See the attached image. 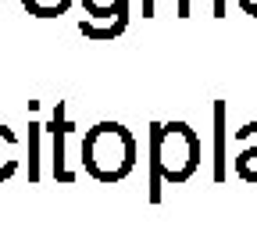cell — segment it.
Masks as SVG:
<instances>
[{
    "label": "cell",
    "mask_w": 257,
    "mask_h": 243,
    "mask_svg": "<svg viewBox=\"0 0 257 243\" xmlns=\"http://www.w3.org/2000/svg\"><path fill=\"white\" fill-rule=\"evenodd\" d=\"M40 122H29V179L40 182Z\"/></svg>",
    "instance_id": "cell-8"
},
{
    "label": "cell",
    "mask_w": 257,
    "mask_h": 243,
    "mask_svg": "<svg viewBox=\"0 0 257 243\" xmlns=\"http://www.w3.org/2000/svg\"><path fill=\"white\" fill-rule=\"evenodd\" d=\"M22 8L32 18H57V15L68 11L72 4H68V0H22Z\"/></svg>",
    "instance_id": "cell-7"
},
{
    "label": "cell",
    "mask_w": 257,
    "mask_h": 243,
    "mask_svg": "<svg viewBox=\"0 0 257 243\" xmlns=\"http://www.w3.org/2000/svg\"><path fill=\"white\" fill-rule=\"evenodd\" d=\"M128 22H93V18H82L79 22V33L86 40H96V43H107V40H118L125 33Z\"/></svg>",
    "instance_id": "cell-6"
},
{
    "label": "cell",
    "mask_w": 257,
    "mask_h": 243,
    "mask_svg": "<svg viewBox=\"0 0 257 243\" xmlns=\"http://www.w3.org/2000/svg\"><path fill=\"white\" fill-rule=\"evenodd\" d=\"M82 168L96 182H121L136 168V140L121 122H96L82 136Z\"/></svg>",
    "instance_id": "cell-1"
},
{
    "label": "cell",
    "mask_w": 257,
    "mask_h": 243,
    "mask_svg": "<svg viewBox=\"0 0 257 243\" xmlns=\"http://www.w3.org/2000/svg\"><path fill=\"white\" fill-rule=\"evenodd\" d=\"M18 172V136L11 126L0 122V182H8Z\"/></svg>",
    "instance_id": "cell-5"
},
{
    "label": "cell",
    "mask_w": 257,
    "mask_h": 243,
    "mask_svg": "<svg viewBox=\"0 0 257 243\" xmlns=\"http://www.w3.org/2000/svg\"><path fill=\"white\" fill-rule=\"evenodd\" d=\"M72 122L64 118V100H57V107H54V118H50V136H54V179L57 182H64V186H72L75 182V172L68 168V161H64V147H68V136H72Z\"/></svg>",
    "instance_id": "cell-3"
},
{
    "label": "cell",
    "mask_w": 257,
    "mask_h": 243,
    "mask_svg": "<svg viewBox=\"0 0 257 243\" xmlns=\"http://www.w3.org/2000/svg\"><path fill=\"white\" fill-rule=\"evenodd\" d=\"M68 4H72V0H68Z\"/></svg>",
    "instance_id": "cell-9"
},
{
    "label": "cell",
    "mask_w": 257,
    "mask_h": 243,
    "mask_svg": "<svg viewBox=\"0 0 257 243\" xmlns=\"http://www.w3.org/2000/svg\"><path fill=\"white\" fill-rule=\"evenodd\" d=\"M150 147H154V179H150V200H157V179L165 175L172 182H182L193 168H197V136L189 133V126L172 122V126H154L150 133Z\"/></svg>",
    "instance_id": "cell-2"
},
{
    "label": "cell",
    "mask_w": 257,
    "mask_h": 243,
    "mask_svg": "<svg viewBox=\"0 0 257 243\" xmlns=\"http://www.w3.org/2000/svg\"><path fill=\"white\" fill-rule=\"evenodd\" d=\"M93 22H128V0H79Z\"/></svg>",
    "instance_id": "cell-4"
}]
</instances>
